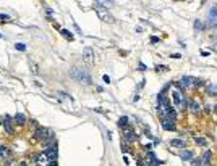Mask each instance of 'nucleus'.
Here are the masks:
<instances>
[{"mask_svg": "<svg viewBox=\"0 0 217 166\" xmlns=\"http://www.w3.org/2000/svg\"><path fill=\"white\" fill-rule=\"evenodd\" d=\"M70 76L73 77V79H76L78 82L84 84V86H89V84L92 82L91 74L88 73V69L80 68V66H73V68L70 69Z\"/></svg>", "mask_w": 217, "mask_h": 166, "instance_id": "f257e3e1", "label": "nucleus"}, {"mask_svg": "<svg viewBox=\"0 0 217 166\" xmlns=\"http://www.w3.org/2000/svg\"><path fill=\"white\" fill-rule=\"evenodd\" d=\"M172 102H173V105H175L178 110H185V107H186V100H185V95H183V92H182V89H180L178 86L175 87V89L172 90Z\"/></svg>", "mask_w": 217, "mask_h": 166, "instance_id": "f03ea898", "label": "nucleus"}, {"mask_svg": "<svg viewBox=\"0 0 217 166\" xmlns=\"http://www.w3.org/2000/svg\"><path fill=\"white\" fill-rule=\"evenodd\" d=\"M34 139L39 142H47V140H54V132L49 128H37L34 131Z\"/></svg>", "mask_w": 217, "mask_h": 166, "instance_id": "7ed1b4c3", "label": "nucleus"}, {"mask_svg": "<svg viewBox=\"0 0 217 166\" xmlns=\"http://www.w3.org/2000/svg\"><path fill=\"white\" fill-rule=\"evenodd\" d=\"M94 10L97 11L99 18H101V20L104 21V23H113V21H115V20H113V16H112L110 13H108L107 10H104L102 7H99V5H96V3H94Z\"/></svg>", "mask_w": 217, "mask_h": 166, "instance_id": "20e7f679", "label": "nucleus"}, {"mask_svg": "<svg viewBox=\"0 0 217 166\" xmlns=\"http://www.w3.org/2000/svg\"><path fill=\"white\" fill-rule=\"evenodd\" d=\"M207 26H211V28L217 26V5H214L209 10V15H207Z\"/></svg>", "mask_w": 217, "mask_h": 166, "instance_id": "39448f33", "label": "nucleus"}, {"mask_svg": "<svg viewBox=\"0 0 217 166\" xmlns=\"http://www.w3.org/2000/svg\"><path fill=\"white\" fill-rule=\"evenodd\" d=\"M83 60L88 63V65H92V63H94V50L86 47V49L83 50Z\"/></svg>", "mask_w": 217, "mask_h": 166, "instance_id": "423d86ee", "label": "nucleus"}, {"mask_svg": "<svg viewBox=\"0 0 217 166\" xmlns=\"http://www.w3.org/2000/svg\"><path fill=\"white\" fill-rule=\"evenodd\" d=\"M11 118L10 116H5V123H4V128H5V132L8 135H13L15 134V129H13V124H11Z\"/></svg>", "mask_w": 217, "mask_h": 166, "instance_id": "0eeeda50", "label": "nucleus"}, {"mask_svg": "<svg viewBox=\"0 0 217 166\" xmlns=\"http://www.w3.org/2000/svg\"><path fill=\"white\" fill-rule=\"evenodd\" d=\"M11 155V150L8 145H4V144H0V158H10Z\"/></svg>", "mask_w": 217, "mask_h": 166, "instance_id": "6e6552de", "label": "nucleus"}, {"mask_svg": "<svg viewBox=\"0 0 217 166\" xmlns=\"http://www.w3.org/2000/svg\"><path fill=\"white\" fill-rule=\"evenodd\" d=\"M34 161L37 163V166H47V165H49V160H47L46 153H41V155H37Z\"/></svg>", "mask_w": 217, "mask_h": 166, "instance_id": "1a4fd4ad", "label": "nucleus"}, {"mask_svg": "<svg viewBox=\"0 0 217 166\" xmlns=\"http://www.w3.org/2000/svg\"><path fill=\"white\" fill-rule=\"evenodd\" d=\"M180 158L185 160V161H191V160L194 158V155H193V152H190V150H182V152H180Z\"/></svg>", "mask_w": 217, "mask_h": 166, "instance_id": "9d476101", "label": "nucleus"}, {"mask_svg": "<svg viewBox=\"0 0 217 166\" xmlns=\"http://www.w3.org/2000/svg\"><path fill=\"white\" fill-rule=\"evenodd\" d=\"M123 137H125V140H128V142H136L138 140V135L135 134V132H131V131H125Z\"/></svg>", "mask_w": 217, "mask_h": 166, "instance_id": "9b49d317", "label": "nucleus"}, {"mask_svg": "<svg viewBox=\"0 0 217 166\" xmlns=\"http://www.w3.org/2000/svg\"><path fill=\"white\" fill-rule=\"evenodd\" d=\"M170 145H172V147H177V149H183L186 144H185V140H182V139H172V140H170Z\"/></svg>", "mask_w": 217, "mask_h": 166, "instance_id": "f8f14e48", "label": "nucleus"}, {"mask_svg": "<svg viewBox=\"0 0 217 166\" xmlns=\"http://www.w3.org/2000/svg\"><path fill=\"white\" fill-rule=\"evenodd\" d=\"M190 108H191V111H193L194 114H199V111H201V105L198 103L196 100H191V102H190Z\"/></svg>", "mask_w": 217, "mask_h": 166, "instance_id": "ddd939ff", "label": "nucleus"}, {"mask_svg": "<svg viewBox=\"0 0 217 166\" xmlns=\"http://www.w3.org/2000/svg\"><path fill=\"white\" fill-rule=\"evenodd\" d=\"M13 119H15V123H16V124H20V126H23L26 123V116L23 113H16Z\"/></svg>", "mask_w": 217, "mask_h": 166, "instance_id": "4468645a", "label": "nucleus"}, {"mask_svg": "<svg viewBox=\"0 0 217 166\" xmlns=\"http://www.w3.org/2000/svg\"><path fill=\"white\" fill-rule=\"evenodd\" d=\"M162 128L167 131H175V123L168 121V119H162Z\"/></svg>", "mask_w": 217, "mask_h": 166, "instance_id": "2eb2a0df", "label": "nucleus"}, {"mask_svg": "<svg viewBox=\"0 0 217 166\" xmlns=\"http://www.w3.org/2000/svg\"><path fill=\"white\" fill-rule=\"evenodd\" d=\"M211 158H212V152H211V150H206L201 160H203V163H209V161H211Z\"/></svg>", "mask_w": 217, "mask_h": 166, "instance_id": "dca6fc26", "label": "nucleus"}, {"mask_svg": "<svg viewBox=\"0 0 217 166\" xmlns=\"http://www.w3.org/2000/svg\"><path fill=\"white\" fill-rule=\"evenodd\" d=\"M60 32H62V36H63L65 39H68V40H73V39H75V37H73V34H71L68 29H60Z\"/></svg>", "mask_w": 217, "mask_h": 166, "instance_id": "f3484780", "label": "nucleus"}, {"mask_svg": "<svg viewBox=\"0 0 217 166\" xmlns=\"http://www.w3.org/2000/svg\"><path fill=\"white\" fill-rule=\"evenodd\" d=\"M203 29H204V23H203V21H199V20H196V21H194V31L201 32Z\"/></svg>", "mask_w": 217, "mask_h": 166, "instance_id": "a211bd4d", "label": "nucleus"}, {"mask_svg": "<svg viewBox=\"0 0 217 166\" xmlns=\"http://www.w3.org/2000/svg\"><path fill=\"white\" fill-rule=\"evenodd\" d=\"M194 140H196V144H199V145L207 147V140H206L204 137H199V135H196V137H194Z\"/></svg>", "mask_w": 217, "mask_h": 166, "instance_id": "6ab92c4d", "label": "nucleus"}, {"mask_svg": "<svg viewBox=\"0 0 217 166\" xmlns=\"http://www.w3.org/2000/svg\"><path fill=\"white\" fill-rule=\"evenodd\" d=\"M126 124H128V118H126V116H122V118L118 119V126H120V128H125Z\"/></svg>", "mask_w": 217, "mask_h": 166, "instance_id": "aec40b11", "label": "nucleus"}, {"mask_svg": "<svg viewBox=\"0 0 217 166\" xmlns=\"http://www.w3.org/2000/svg\"><path fill=\"white\" fill-rule=\"evenodd\" d=\"M191 163H193V166H203V161H201V158H193Z\"/></svg>", "mask_w": 217, "mask_h": 166, "instance_id": "412c9836", "label": "nucleus"}, {"mask_svg": "<svg viewBox=\"0 0 217 166\" xmlns=\"http://www.w3.org/2000/svg\"><path fill=\"white\" fill-rule=\"evenodd\" d=\"M207 92L209 93H217V86H207Z\"/></svg>", "mask_w": 217, "mask_h": 166, "instance_id": "4be33fe9", "label": "nucleus"}, {"mask_svg": "<svg viewBox=\"0 0 217 166\" xmlns=\"http://www.w3.org/2000/svg\"><path fill=\"white\" fill-rule=\"evenodd\" d=\"M15 47H16V50H20V52H25V50H26V45L25 44H16Z\"/></svg>", "mask_w": 217, "mask_h": 166, "instance_id": "5701e85b", "label": "nucleus"}, {"mask_svg": "<svg viewBox=\"0 0 217 166\" xmlns=\"http://www.w3.org/2000/svg\"><path fill=\"white\" fill-rule=\"evenodd\" d=\"M0 21H11V18L8 16V15H4V13H0Z\"/></svg>", "mask_w": 217, "mask_h": 166, "instance_id": "b1692460", "label": "nucleus"}, {"mask_svg": "<svg viewBox=\"0 0 217 166\" xmlns=\"http://www.w3.org/2000/svg\"><path fill=\"white\" fill-rule=\"evenodd\" d=\"M122 150H123V152H128V145H126V142H123V144H122Z\"/></svg>", "mask_w": 217, "mask_h": 166, "instance_id": "393cba45", "label": "nucleus"}, {"mask_svg": "<svg viewBox=\"0 0 217 166\" xmlns=\"http://www.w3.org/2000/svg\"><path fill=\"white\" fill-rule=\"evenodd\" d=\"M102 79H104V82H107V84L110 82V77H108L107 74H104V76H102Z\"/></svg>", "mask_w": 217, "mask_h": 166, "instance_id": "a878e982", "label": "nucleus"}, {"mask_svg": "<svg viewBox=\"0 0 217 166\" xmlns=\"http://www.w3.org/2000/svg\"><path fill=\"white\" fill-rule=\"evenodd\" d=\"M156 69H157V71H167L165 66H156Z\"/></svg>", "mask_w": 217, "mask_h": 166, "instance_id": "bb28decb", "label": "nucleus"}, {"mask_svg": "<svg viewBox=\"0 0 217 166\" xmlns=\"http://www.w3.org/2000/svg\"><path fill=\"white\" fill-rule=\"evenodd\" d=\"M151 42H152V44H156V42H159V37H156V36H152V37H151Z\"/></svg>", "mask_w": 217, "mask_h": 166, "instance_id": "cd10ccee", "label": "nucleus"}, {"mask_svg": "<svg viewBox=\"0 0 217 166\" xmlns=\"http://www.w3.org/2000/svg\"><path fill=\"white\" fill-rule=\"evenodd\" d=\"M172 58H177V60H178V58H182V55H180V53H175V55H172Z\"/></svg>", "mask_w": 217, "mask_h": 166, "instance_id": "c85d7f7f", "label": "nucleus"}, {"mask_svg": "<svg viewBox=\"0 0 217 166\" xmlns=\"http://www.w3.org/2000/svg\"><path fill=\"white\" fill-rule=\"evenodd\" d=\"M140 69H141V71H146V66H144L143 63H140Z\"/></svg>", "mask_w": 217, "mask_h": 166, "instance_id": "c756f323", "label": "nucleus"}, {"mask_svg": "<svg viewBox=\"0 0 217 166\" xmlns=\"http://www.w3.org/2000/svg\"><path fill=\"white\" fill-rule=\"evenodd\" d=\"M212 50H217V42H214V44H212Z\"/></svg>", "mask_w": 217, "mask_h": 166, "instance_id": "7c9ffc66", "label": "nucleus"}, {"mask_svg": "<svg viewBox=\"0 0 217 166\" xmlns=\"http://www.w3.org/2000/svg\"><path fill=\"white\" fill-rule=\"evenodd\" d=\"M47 166H57V161H54V163H49Z\"/></svg>", "mask_w": 217, "mask_h": 166, "instance_id": "2f4dec72", "label": "nucleus"}, {"mask_svg": "<svg viewBox=\"0 0 217 166\" xmlns=\"http://www.w3.org/2000/svg\"><path fill=\"white\" fill-rule=\"evenodd\" d=\"M214 111H216V113H217V105H216V108H214Z\"/></svg>", "mask_w": 217, "mask_h": 166, "instance_id": "473e14b6", "label": "nucleus"}, {"mask_svg": "<svg viewBox=\"0 0 217 166\" xmlns=\"http://www.w3.org/2000/svg\"><path fill=\"white\" fill-rule=\"evenodd\" d=\"M2 37H4V36H2V34H0V39H2Z\"/></svg>", "mask_w": 217, "mask_h": 166, "instance_id": "72a5a7b5", "label": "nucleus"}, {"mask_svg": "<svg viewBox=\"0 0 217 166\" xmlns=\"http://www.w3.org/2000/svg\"><path fill=\"white\" fill-rule=\"evenodd\" d=\"M0 124H2V121H0Z\"/></svg>", "mask_w": 217, "mask_h": 166, "instance_id": "f704fd0d", "label": "nucleus"}]
</instances>
